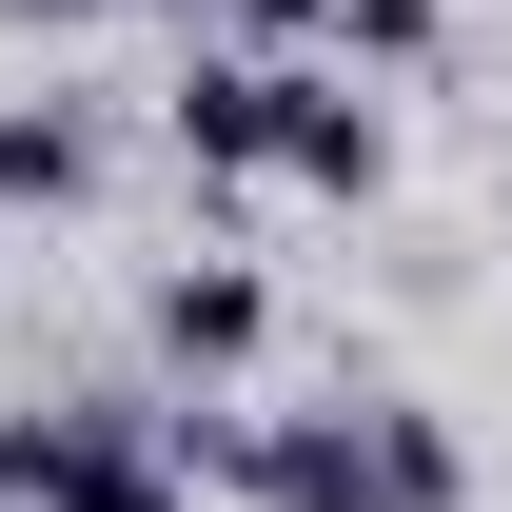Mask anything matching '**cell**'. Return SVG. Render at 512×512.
Returning a JSON list of instances; mask_svg holds the SVG:
<instances>
[{
	"label": "cell",
	"mask_w": 512,
	"mask_h": 512,
	"mask_svg": "<svg viewBox=\"0 0 512 512\" xmlns=\"http://www.w3.org/2000/svg\"><path fill=\"white\" fill-rule=\"evenodd\" d=\"M256 335H276V276L256 256H178L158 276V355L178 375H256Z\"/></svg>",
	"instance_id": "cell-2"
},
{
	"label": "cell",
	"mask_w": 512,
	"mask_h": 512,
	"mask_svg": "<svg viewBox=\"0 0 512 512\" xmlns=\"http://www.w3.org/2000/svg\"><path fill=\"white\" fill-rule=\"evenodd\" d=\"M197 20H217V40H256V60H276V40H316L335 0H197Z\"/></svg>",
	"instance_id": "cell-8"
},
{
	"label": "cell",
	"mask_w": 512,
	"mask_h": 512,
	"mask_svg": "<svg viewBox=\"0 0 512 512\" xmlns=\"http://www.w3.org/2000/svg\"><path fill=\"white\" fill-rule=\"evenodd\" d=\"M276 99H296V60L197 40V60H178V158H197V178H276Z\"/></svg>",
	"instance_id": "cell-1"
},
{
	"label": "cell",
	"mask_w": 512,
	"mask_h": 512,
	"mask_svg": "<svg viewBox=\"0 0 512 512\" xmlns=\"http://www.w3.org/2000/svg\"><path fill=\"white\" fill-rule=\"evenodd\" d=\"M434 20H453V0H335V40H355V60H434Z\"/></svg>",
	"instance_id": "cell-7"
},
{
	"label": "cell",
	"mask_w": 512,
	"mask_h": 512,
	"mask_svg": "<svg viewBox=\"0 0 512 512\" xmlns=\"http://www.w3.org/2000/svg\"><path fill=\"white\" fill-rule=\"evenodd\" d=\"M0 20H40V40H60V20H99V0H0Z\"/></svg>",
	"instance_id": "cell-9"
},
{
	"label": "cell",
	"mask_w": 512,
	"mask_h": 512,
	"mask_svg": "<svg viewBox=\"0 0 512 512\" xmlns=\"http://www.w3.org/2000/svg\"><path fill=\"white\" fill-rule=\"evenodd\" d=\"M276 178H296V197H375V178H394V119L355 99V79L296 60V99H276Z\"/></svg>",
	"instance_id": "cell-3"
},
{
	"label": "cell",
	"mask_w": 512,
	"mask_h": 512,
	"mask_svg": "<svg viewBox=\"0 0 512 512\" xmlns=\"http://www.w3.org/2000/svg\"><path fill=\"white\" fill-rule=\"evenodd\" d=\"M20 512H197V473H178L158 434H138V453H79L60 493H20Z\"/></svg>",
	"instance_id": "cell-6"
},
{
	"label": "cell",
	"mask_w": 512,
	"mask_h": 512,
	"mask_svg": "<svg viewBox=\"0 0 512 512\" xmlns=\"http://www.w3.org/2000/svg\"><path fill=\"white\" fill-rule=\"evenodd\" d=\"M178 20H197V0H178Z\"/></svg>",
	"instance_id": "cell-10"
},
{
	"label": "cell",
	"mask_w": 512,
	"mask_h": 512,
	"mask_svg": "<svg viewBox=\"0 0 512 512\" xmlns=\"http://www.w3.org/2000/svg\"><path fill=\"white\" fill-rule=\"evenodd\" d=\"M355 453H375V512H453V493H473V453H453L414 394H375V414H355Z\"/></svg>",
	"instance_id": "cell-5"
},
{
	"label": "cell",
	"mask_w": 512,
	"mask_h": 512,
	"mask_svg": "<svg viewBox=\"0 0 512 512\" xmlns=\"http://www.w3.org/2000/svg\"><path fill=\"white\" fill-rule=\"evenodd\" d=\"M60 197H99L79 99H0V217H60Z\"/></svg>",
	"instance_id": "cell-4"
}]
</instances>
